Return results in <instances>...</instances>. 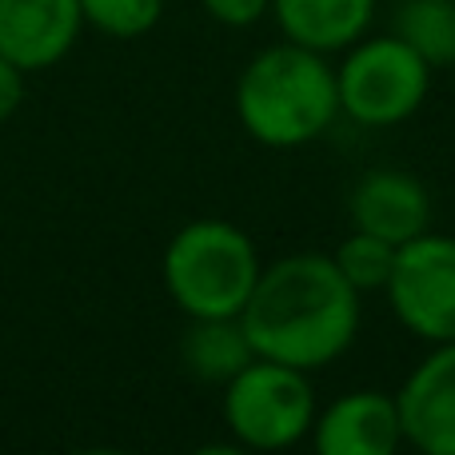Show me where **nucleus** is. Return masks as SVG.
<instances>
[{"mask_svg": "<svg viewBox=\"0 0 455 455\" xmlns=\"http://www.w3.org/2000/svg\"><path fill=\"white\" fill-rule=\"evenodd\" d=\"M256 355L315 371L339 360L360 331V291L323 251H296L259 267L240 312Z\"/></svg>", "mask_w": 455, "mask_h": 455, "instance_id": "1", "label": "nucleus"}, {"mask_svg": "<svg viewBox=\"0 0 455 455\" xmlns=\"http://www.w3.org/2000/svg\"><path fill=\"white\" fill-rule=\"evenodd\" d=\"M235 116L264 148H299L320 140L339 116L336 68L304 44H272L235 80Z\"/></svg>", "mask_w": 455, "mask_h": 455, "instance_id": "2", "label": "nucleus"}, {"mask_svg": "<svg viewBox=\"0 0 455 455\" xmlns=\"http://www.w3.org/2000/svg\"><path fill=\"white\" fill-rule=\"evenodd\" d=\"M248 232L228 220H192L164 248V288L188 320L240 315L259 280Z\"/></svg>", "mask_w": 455, "mask_h": 455, "instance_id": "3", "label": "nucleus"}, {"mask_svg": "<svg viewBox=\"0 0 455 455\" xmlns=\"http://www.w3.org/2000/svg\"><path fill=\"white\" fill-rule=\"evenodd\" d=\"M224 424L243 448L256 451H280L299 443L315 424L307 371L256 355L224 384Z\"/></svg>", "mask_w": 455, "mask_h": 455, "instance_id": "4", "label": "nucleus"}, {"mask_svg": "<svg viewBox=\"0 0 455 455\" xmlns=\"http://www.w3.org/2000/svg\"><path fill=\"white\" fill-rule=\"evenodd\" d=\"M339 112L363 128H392L416 116L432 88V68L400 36H371L347 48L336 68Z\"/></svg>", "mask_w": 455, "mask_h": 455, "instance_id": "5", "label": "nucleus"}, {"mask_svg": "<svg viewBox=\"0 0 455 455\" xmlns=\"http://www.w3.org/2000/svg\"><path fill=\"white\" fill-rule=\"evenodd\" d=\"M384 291L395 320L411 336L427 344L455 339V240L435 235L432 228L408 240L395 251L392 280Z\"/></svg>", "mask_w": 455, "mask_h": 455, "instance_id": "6", "label": "nucleus"}, {"mask_svg": "<svg viewBox=\"0 0 455 455\" xmlns=\"http://www.w3.org/2000/svg\"><path fill=\"white\" fill-rule=\"evenodd\" d=\"M80 0H0V56L20 72L60 64L80 40Z\"/></svg>", "mask_w": 455, "mask_h": 455, "instance_id": "7", "label": "nucleus"}, {"mask_svg": "<svg viewBox=\"0 0 455 455\" xmlns=\"http://www.w3.org/2000/svg\"><path fill=\"white\" fill-rule=\"evenodd\" d=\"M403 440L427 455H455V339L435 344L395 392Z\"/></svg>", "mask_w": 455, "mask_h": 455, "instance_id": "8", "label": "nucleus"}, {"mask_svg": "<svg viewBox=\"0 0 455 455\" xmlns=\"http://www.w3.org/2000/svg\"><path fill=\"white\" fill-rule=\"evenodd\" d=\"M347 216H352V228L384 235L387 243L403 248L408 240H416L432 228V196L411 172L376 168L352 188Z\"/></svg>", "mask_w": 455, "mask_h": 455, "instance_id": "9", "label": "nucleus"}, {"mask_svg": "<svg viewBox=\"0 0 455 455\" xmlns=\"http://www.w3.org/2000/svg\"><path fill=\"white\" fill-rule=\"evenodd\" d=\"M312 443L320 455H392L403 443V424L395 395L347 392L320 411L312 424Z\"/></svg>", "mask_w": 455, "mask_h": 455, "instance_id": "10", "label": "nucleus"}, {"mask_svg": "<svg viewBox=\"0 0 455 455\" xmlns=\"http://www.w3.org/2000/svg\"><path fill=\"white\" fill-rule=\"evenodd\" d=\"M272 16L283 40L328 56L347 52L355 40H363L376 0H272Z\"/></svg>", "mask_w": 455, "mask_h": 455, "instance_id": "11", "label": "nucleus"}, {"mask_svg": "<svg viewBox=\"0 0 455 455\" xmlns=\"http://www.w3.org/2000/svg\"><path fill=\"white\" fill-rule=\"evenodd\" d=\"M180 360L204 384H228L235 371H243L256 360V347H251L240 315H200L188 323L180 339Z\"/></svg>", "mask_w": 455, "mask_h": 455, "instance_id": "12", "label": "nucleus"}, {"mask_svg": "<svg viewBox=\"0 0 455 455\" xmlns=\"http://www.w3.org/2000/svg\"><path fill=\"white\" fill-rule=\"evenodd\" d=\"M392 36H400L427 68H448L455 64V0H400Z\"/></svg>", "mask_w": 455, "mask_h": 455, "instance_id": "13", "label": "nucleus"}, {"mask_svg": "<svg viewBox=\"0 0 455 455\" xmlns=\"http://www.w3.org/2000/svg\"><path fill=\"white\" fill-rule=\"evenodd\" d=\"M395 251H400V248H395V243H387L384 235H371V232L352 228V235L339 243L331 259H336L339 275H344V280L363 296V291L387 288L392 267H395Z\"/></svg>", "mask_w": 455, "mask_h": 455, "instance_id": "14", "label": "nucleus"}, {"mask_svg": "<svg viewBox=\"0 0 455 455\" xmlns=\"http://www.w3.org/2000/svg\"><path fill=\"white\" fill-rule=\"evenodd\" d=\"M84 24L112 40H136L152 32L164 16V0H80Z\"/></svg>", "mask_w": 455, "mask_h": 455, "instance_id": "15", "label": "nucleus"}, {"mask_svg": "<svg viewBox=\"0 0 455 455\" xmlns=\"http://www.w3.org/2000/svg\"><path fill=\"white\" fill-rule=\"evenodd\" d=\"M200 4L212 20L228 24V28H248L272 12V0H200Z\"/></svg>", "mask_w": 455, "mask_h": 455, "instance_id": "16", "label": "nucleus"}, {"mask_svg": "<svg viewBox=\"0 0 455 455\" xmlns=\"http://www.w3.org/2000/svg\"><path fill=\"white\" fill-rule=\"evenodd\" d=\"M24 76H28V72H20L12 60L0 56V124L24 104Z\"/></svg>", "mask_w": 455, "mask_h": 455, "instance_id": "17", "label": "nucleus"}]
</instances>
